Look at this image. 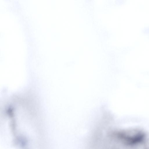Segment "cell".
<instances>
[{
  "label": "cell",
  "mask_w": 149,
  "mask_h": 149,
  "mask_svg": "<svg viewBox=\"0 0 149 149\" xmlns=\"http://www.w3.org/2000/svg\"><path fill=\"white\" fill-rule=\"evenodd\" d=\"M118 137L123 149H149L146 136L141 131L129 130L119 133Z\"/></svg>",
  "instance_id": "1"
}]
</instances>
